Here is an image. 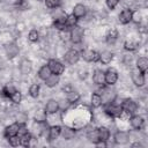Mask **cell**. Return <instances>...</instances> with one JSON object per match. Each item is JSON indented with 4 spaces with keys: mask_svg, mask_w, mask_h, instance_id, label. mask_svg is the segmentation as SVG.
<instances>
[{
    "mask_svg": "<svg viewBox=\"0 0 148 148\" xmlns=\"http://www.w3.org/2000/svg\"><path fill=\"white\" fill-rule=\"evenodd\" d=\"M84 37V29L80 25H74L69 30V38L73 44H80Z\"/></svg>",
    "mask_w": 148,
    "mask_h": 148,
    "instance_id": "1",
    "label": "cell"
},
{
    "mask_svg": "<svg viewBox=\"0 0 148 148\" xmlns=\"http://www.w3.org/2000/svg\"><path fill=\"white\" fill-rule=\"evenodd\" d=\"M121 108H123V111H125L126 113H128V114L132 116V114L136 113V111L139 109V105H138V103L134 99H132V98H125L121 102Z\"/></svg>",
    "mask_w": 148,
    "mask_h": 148,
    "instance_id": "2",
    "label": "cell"
},
{
    "mask_svg": "<svg viewBox=\"0 0 148 148\" xmlns=\"http://www.w3.org/2000/svg\"><path fill=\"white\" fill-rule=\"evenodd\" d=\"M47 66H49V68H50L52 74H56V75L60 76L65 72V65L61 61L57 60V59H50L47 61Z\"/></svg>",
    "mask_w": 148,
    "mask_h": 148,
    "instance_id": "3",
    "label": "cell"
},
{
    "mask_svg": "<svg viewBox=\"0 0 148 148\" xmlns=\"http://www.w3.org/2000/svg\"><path fill=\"white\" fill-rule=\"evenodd\" d=\"M105 113L109 114V116L112 117V118L120 117L121 113H123L121 104H117V103H113V101H111V102L108 104V106L105 108Z\"/></svg>",
    "mask_w": 148,
    "mask_h": 148,
    "instance_id": "4",
    "label": "cell"
},
{
    "mask_svg": "<svg viewBox=\"0 0 148 148\" xmlns=\"http://www.w3.org/2000/svg\"><path fill=\"white\" fill-rule=\"evenodd\" d=\"M80 57L84 61H87V62H97L99 60V52L94 51V50L86 49V50H82L81 51Z\"/></svg>",
    "mask_w": 148,
    "mask_h": 148,
    "instance_id": "5",
    "label": "cell"
},
{
    "mask_svg": "<svg viewBox=\"0 0 148 148\" xmlns=\"http://www.w3.org/2000/svg\"><path fill=\"white\" fill-rule=\"evenodd\" d=\"M104 79H105V84L113 86L118 81V72L114 68H108L104 72Z\"/></svg>",
    "mask_w": 148,
    "mask_h": 148,
    "instance_id": "6",
    "label": "cell"
},
{
    "mask_svg": "<svg viewBox=\"0 0 148 148\" xmlns=\"http://www.w3.org/2000/svg\"><path fill=\"white\" fill-rule=\"evenodd\" d=\"M64 59L68 65H74L80 60V53H79V51H76L74 49H69L64 54Z\"/></svg>",
    "mask_w": 148,
    "mask_h": 148,
    "instance_id": "7",
    "label": "cell"
},
{
    "mask_svg": "<svg viewBox=\"0 0 148 148\" xmlns=\"http://www.w3.org/2000/svg\"><path fill=\"white\" fill-rule=\"evenodd\" d=\"M18 52H20V49L17 46L16 43L12 42V43H8L6 44L5 46V53L7 56L8 59H14L16 56H18Z\"/></svg>",
    "mask_w": 148,
    "mask_h": 148,
    "instance_id": "8",
    "label": "cell"
},
{
    "mask_svg": "<svg viewBox=\"0 0 148 148\" xmlns=\"http://www.w3.org/2000/svg\"><path fill=\"white\" fill-rule=\"evenodd\" d=\"M131 77H132L133 83H134L136 87H143L145 83H146L145 73H142V72H140V71H138V69H135V71L132 72Z\"/></svg>",
    "mask_w": 148,
    "mask_h": 148,
    "instance_id": "9",
    "label": "cell"
},
{
    "mask_svg": "<svg viewBox=\"0 0 148 148\" xmlns=\"http://www.w3.org/2000/svg\"><path fill=\"white\" fill-rule=\"evenodd\" d=\"M113 140H114V143L116 145L124 146V145L128 143V141H130V134L127 132H124V131H118V132H116V134L113 136Z\"/></svg>",
    "mask_w": 148,
    "mask_h": 148,
    "instance_id": "10",
    "label": "cell"
},
{
    "mask_svg": "<svg viewBox=\"0 0 148 148\" xmlns=\"http://www.w3.org/2000/svg\"><path fill=\"white\" fill-rule=\"evenodd\" d=\"M130 124L134 130H141L145 125V119L140 114H132L130 118Z\"/></svg>",
    "mask_w": 148,
    "mask_h": 148,
    "instance_id": "11",
    "label": "cell"
},
{
    "mask_svg": "<svg viewBox=\"0 0 148 148\" xmlns=\"http://www.w3.org/2000/svg\"><path fill=\"white\" fill-rule=\"evenodd\" d=\"M132 14H133V10L131 8H125L120 12L119 16H118V20L121 24H128L131 21H132Z\"/></svg>",
    "mask_w": 148,
    "mask_h": 148,
    "instance_id": "12",
    "label": "cell"
},
{
    "mask_svg": "<svg viewBox=\"0 0 148 148\" xmlns=\"http://www.w3.org/2000/svg\"><path fill=\"white\" fill-rule=\"evenodd\" d=\"M61 134V126L59 125H53L51 127H49L47 130V138L50 141H54L57 140Z\"/></svg>",
    "mask_w": 148,
    "mask_h": 148,
    "instance_id": "13",
    "label": "cell"
},
{
    "mask_svg": "<svg viewBox=\"0 0 148 148\" xmlns=\"http://www.w3.org/2000/svg\"><path fill=\"white\" fill-rule=\"evenodd\" d=\"M72 14H73L77 20L81 18V17H84L86 14H87V7H86L83 3H76V5L73 7Z\"/></svg>",
    "mask_w": 148,
    "mask_h": 148,
    "instance_id": "14",
    "label": "cell"
},
{
    "mask_svg": "<svg viewBox=\"0 0 148 148\" xmlns=\"http://www.w3.org/2000/svg\"><path fill=\"white\" fill-rule=\"evenodd\" d=\"M47 114H54L59 111V104H58V101L56 99H49L46 105H45V109Z\"/></svg>",
    "mask_w": 148,
    "mask_h": 148,
    "instance_id": "15",
    "label": "cell"
},
{
    "mask_svg": "<svg viewBox=\"0 0 148 148\" xmlns=\"http://www.w3.org/2000/svg\"><path fill=\"white\" fill-rule=\"evenodd\" d=\"M92 82L97 86H104L105 79H104V72L102 69H96L92 73Z\"/></svg>",
    "mask_w": 148,
    "mask_h": 148,
    "instance_id": "16",
    "label": "cell"
},
{
    "mask_svg": "<svg viewBox=\"0 0 148 148\" xmlns=\"http://www.w3.org/2000/svg\"><path fill=\"white\" fill-rule=\"evenodd\" d=\"M18 128H20V125L15 121V123L8 125V126L5 128V131H3V135H5L6 138L13 136V135H17V133H18Z\"/></svg>",
    "mask_w": 148,
    "mask_h": 148,
    "instance_id": "17",
    "label": "cell"
},
{
    "mask_svg": "<svg viewBox=\"0 0 148 148\" xmlns=\"http://www.w3.org/2000/svg\"><path fill=\"white\" fill-rule=\"evenodd\" d=\"M32 71V62L28 59H23L21 62H20V72L21 74L23 75H28L30 74Z\"/></svg>",
    "mask_w": 148,
    "mask_h": 148,
    "instance_id": "18",
    "label": "cell"
},
{
    "mask_svg": "<svg viewBox=\"0 0 148 148\" xmlns=\"http://www.w3.org/2000/svg\"><path fill=\"white\" fill-rule=\"evenodd\" d=\"M113 59V53L111 51H103L99 52V62L102 65H109Z\"/></svg>",
    "mask_w": 148,
    "mask_h": 148,
    "instance_id": "19",
    "label": "cell"
},
{
    "mask_svg": "<svg viewBox=\"0 0 148 148\" xmlns=\"http://www.w3.org/2000/svg\"><path fill=\"white\" fill-rule=\"evenodd\" d=\"M34 120L37 124H44V123H46V120H47V113H46V111L43 110V109L37 110L35 112V114H34Z\"/></svg>",
    "mask_w": 148,
    "mask_h": 148,
    "instance_id": "20",
    "label": "cell"
},
{
    "mask_svg": "<svg viewBox=\"0 0 148 148\" xmlns=\"http://www.w3.org/2000/svg\"><path fill=\"white\" fill-rule=\"evenodd\" d=\"M98 130V138L99 142H108L110 139V130L105 126H101L97 128Z\"/></svg>",
    "mask_w": 148,
    "mask_h": 148,
    "instance_id": "21",
    "label": "cell"
},
{
    "mask_svg": "<svg viewBox=\"0 0 148 148\" xmlns=\"http://www.w3.org/2000/svg\"><path fill=\"white\" fill-rule=\"evenodd\" d=\"M90 104H91L92 108L98 109L103 104V97H102V95L98 94V92H92L91 94V97H90Z\"/></svg>",
    "mask_w": 148,
    "mask_h": 148,
    "instance_id": "22",
    "label": "cell"
},
{
    "mask_svg": "<svg viewBox=\"0 0 148 148\" xmlns=\"http://www.w3.org/2000/svg\"><path fill=\"white\" fill-rule=\"evenodd\" d=\"M65 140H72L75 136V130L68 126L61 127V134H60Z\"/></svg>",
    "mask_w": 148,
    "mask_h": 148,
    "instance_id": "23",
    "label": "cell"
},
{
    "mask_svg": "<svg viewBox=\"0 0 148 148\" xmlns=\"http://www.w3.org/2000/svg\"><path fill=\"white\" fill-rule=\"evenodd\" d=\"M136 69L146 74V72L148 69V59L146 57L138 58V60H136Z\"/></svg>",
    "mask_w": 148,
    "mask_h": 148,
    "instance_id": "24",
    "label": "cell"
},
{
    "mask_svg": "<svg viewBox=\"0 0 148 148\" xmlns=\"http://www.w3.org/2000/svg\"><path fill=\"white\" fill-rule=\"evenodd\" d=\"M87 139L94 143V145H97L99 142V138H98V130L97 128H91V130H88L87 132Z\"/></svg>",
    "mask_w": 148,
    "mask_h": 148,
    "instance_id": "25",
    "label": "cell"
},
{
    "mask_svg": "<svg viewBox=\"0 0 148 148\" xmlns=\"http://www.w3.org/2000/svg\"><path fill=\"white\" fill-rule=\"evenodd\" d=\"M118 39V31L116 29H111L109 30V32L105 36V40L108 44H114Z\"/></svg>",
    "mask_w": 148,
    "mask_h": 148,
    "instance_id": "26",
    "label": "cell"
},
{
    "mask_svg": "<svg viewBox=\"0 0 148 148\" xmlns=\"http://www.w3.org/2000/svg\"><path fill=\"white\" fill-rule=\"evenodd\" d=\"M51 74H52V73H51V71H50V68H49L47 65H43V66L38 69V77H39L40 80H43V81H45Z\"/></svg>",
    "mask_w": 148,
    "mask_h": 148,
    "instance_id": "27",
    "label": "cell"
},
{
    "mask_svg": "<svg viewBox=\"0 0 148 148\" xmlns=\"http://www.w3.org/2000/svg\"><path fill=\"white\" fill-rule=\"evenodd\" d=\"M59 81H60V76H59V75L51 74V75L45 80V84H46V87H49V88H53V87H56V86L59 83Z\"/></svg>",
    "mask_w": 148,
    "mask_h": 148,
    "instance_id": "28",
    "label": "cell"
},
{
    "mask_svg": "<svg viewBox=\"0 0 148 148\" xmlns=\"http://www.w3.org/2000/svg\"><path fill=\"white\" fill-rule=\"evenodd\" d=\"M80 94L77 92V91H75V90H71V91H68L67 94H66V99L71 103V104H74V103H76V102H79V99H80Z\"/></svg>",
    "mask_w": 148,
    "mask_h": 148,
    "instance_id": "29",
    "label": "cell"
},
{
    "mask_svg": "<svg viewBox=\"0 0 148 148\" xmlns=\"http://www.w3.org/2000/svg\"><path fill=\"white\" fill-rule=\"evenodd\" d=\"M138 47H139V43L135 42V40H133V39H127V40L124 43V49H125L126 51L132 52V51H135Z\"/></svg>",
    "mask_w": 148,
    "mask_h": 148,
    "instance_id": "30",
    "label": "cell"
},
{
    "mask_svg": "<svg viewBox=\"0 0 148 148\" xmlns=\"http://www.w3.org/2000/svg\"><path fill=\"white\" fill-rule=\"evenodd\" d=\"M39 91H40V86L38 83H32L29 87V95L32 98H37L39 96Z\"/></svg>",
    "mask_w": 148,
    "mask_h": 148,
    "instance_id": "31",
    "label": "cell"
},
{
    "mask_svg": "<svg viewBox=\"0 0 148 148\" xmlns=\"http://www.w3.org/2000/svg\"><path fill=\"white\" fill-rule=\"evenodd\" d=\"M31 140H32V135H31V133H30V132H28V133H25V134H23V135H21V136H20L21 146H23V147H29V146H30Z\"/></svg>",
    "mask_w": 148,
    "mask_h": 148,
    "instance_id": "32",
    "label": "cell"
},
{
    "mask_svg": "<svg viewBox=\"0 0 148 148\" xmlns=\"http://www.w3.org/2000/svg\"><path fill=\"white\" fill-rule=\"evenodd\" d=\"M45 2V6L50 9H56V8H59L60 5H61V1L60 0H44Z\"/></svg>",
    "mask_w": 148,
    "mask_h": 148,
    "instance_id": "33",
    "label": "cell"
},
{
    "mask_svg": "<svg viewBox=\"0 0 148 148\" xmlns=\"http://www.w3.org/2000/svg\"><path fill=\"white\" fill-rule=\"evenodd\" d=\"M10 101L14 103V104H20L21 101H22V94L18 91V90H15L10 96H9Z\"/></svg>",
    "mask_w": 148,
    "mask_h": 148,
    "instance_id": "34",
    "label": "cell"
},
{
    "mask_svg": "<svg viewBox=\"0 0 148 148\" xmlns=\"http://www.w3.org/2000/svg\"><path fill=\"white\" fill-rule=\"evenodd\" d=\"M28 39H29L31 43H36V42H38V39H39V32H38L36 29L30 30L29 34H28Z\"/></svg>",
    "mask_w": 148,
    "mask_h": 148,
    "instance_id": "35",
    "label": "cell"
},
{
    "mask_svg": "<svg viewBox=\"0 0 148 148\" xmlns=\"http://www.w3.org/2000/svg\"><path fill=\"white\" fill-rule=\"evenodd\" d=\"M28 121V114L24 112H18L16 114V123L18 125H25V123Z\"/></svg>",
    "mask_w": 148,
    "mask_h": 148,
    "instance_id": "36",
    "label": "cell"
},
{
    "mask_svg": "<svg viewBox=\"0 0 148 148\" xmlns=\"http://www.w3.org/2000/svg\"><path fill=\"white\" fill-rule=\"evenodd\" d=\"M66 24H67L68 28H72V27H74V25L77 24V18L73 14L66 15Z\"/></svg>",
    "mask_w": 148,
    "mask_h": 148,
    "instance_id": "37",
    "label": "cell"
},
{
    "mask_svg": "<svg viewBox=\"0 0 148 148\" xmlns=\"http://www.w3.org/2000/svg\"><path fill=\"white\" fill-rule=\"evenodd\" d=\"M7 139H8L9 146H12V147H18V146H21V141H20V136L18 135H13V136H9Z\"/></svg>",
    "mask_w": 148,
    "mask_h": 148,
    "instance_id": "38",
    "label": "cell"
},
{
    "mask_svg": "<svg viewBox=\"0 0 148 148\" xmlns=\"http://www.w3.org/2000/svg\"><path fill=\"white\" fill-rule=\"evenodd\" d=\"M132 21L136 24H140L142 22V16H141V13L139 10H133V14H132Z\"/></svg>",
    "mask_w": 148,
    "mask_h": 148,
    "instance_id": "39",
    "label": "cell"
},
{
    "mask_svg": "<svg viewBox=\"0 0 148 148\" xmlns=\"http://www.w3.org/2000/svg\"><path fill=\"white\" fill-rule=\"evenodd\" d=\"M16 89L12 86V84H7V86H5L3 87V89H2V94L6 96V97H9L14 91H15Z\"/></svg>",
    "mask_w": 148,
    "mask_h": 148,
    "instance_id": "40",
    "label": "cell"
},
{
    "mask_svg": "<svg viewBox=\"0 0 148 148\" xmlns=\"http://www.w3.org/2000/svg\"><path fill=\"white\" fill-rule=\"evenodd\" d=\"M58 104H59V110H64V111L67 110V109L72 105L67 99H61V101L58 102Z\"/></svg>",
    "mask_w": 148,
    "mask_h": 148,
    "instance_id": "41",
    "label": "cell"
},
{
    "mask_svg": "<svg viewBox=\"0 0 148 148\" xmlns=\"http://www.w3.org/2000/svg\"><path fill=\"white\" fill-rule=\"evenodd\" d=\"M105 3H106V7L112 10V9H114L118 6L119 0H105Z\"/></svg>",
    "mask_w": 148,
    "mask_h": 148,
    "instance_id": "42",
    "label": "cell"
},
{
    "mask_svg": "<svg viewBox=\"0 0 148 148\" xmlns=\"http://www.w3.org/2000/svg\"><path fill=\"white\" fill-rule=\"evenodd\" d=\"M79 73H80V74H79L80 79H83V80H84V79H86V77L88 76V72H87L86 69H84V71H82V69H81V71H80Z\"/></svg>",
    "mask_w": 148,
    "mask_h": 148,
    "instance_id": "43",
    "label": "cell"
},
{
    "mask_svg": "<svg viewBox=\"0 0 148 148\" xmlns=\"http://www.w3.org/2000/svg\"><path fill=\"white\" fill-rule=\"evenodd\" d=\"M62 90H64V91H65V92L67 94L68 91H71V90H72V86H71V84H67V86H64V87H62Z\"/></svg>",
    "mask_w": 148,
    "mask_h": 148,
    "instance_id": "44",
    "label": "cell"
},
{
    "mask_svg": "<svg viewBox=\"0 0 148 148\" xmlns=\"http://www.w3.org/2000/svg\"><path fill=\"white\" fill-rule=\"evenodd\" d=\"M25 1H27V0H15V3H16L17 6H22Z\"/></svg>",
    "mask_w": 148,
    "mask_h": 148,
    "instance_id": "45",
    "label": "cell"
},
{
    "mask_svg": "<svg viewBox=\"0 0 148 148\" xmlns=\"http://www.w3.org/2000/svg\"><path fill=\"white\" fill-rule=\"evenodd\" d=\"M131 147H142V143H140V142H134V143H132L131 145Z\"/></svg>",
    "mask_w": 148,
    "mask_h": 148,
    "instance_id": "46",
    "label": "cell"
},
{
    "mask_svg": "<svg viewBox=\"0 0 148 148\" xmlns=\"http://www.w3.org/2000/svg\"><path fill=\"white\" fill-rule=\"evenodd\" d=\"M37 1H44V0H37Z\"/></svg>",
    "mask_w": 148,
    "mask_h": 148,
    "instance_id": "47",
    "label": "cell"
}]
</instances>
